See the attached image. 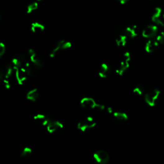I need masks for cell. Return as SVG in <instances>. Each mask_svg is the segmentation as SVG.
I'll use <instances>...</instances> for the list:
<instances>
[{
    "instance_id": "cell-4",
    "label": "cell",
    "mask_w": 164,
    "mask_h": 164,
    "mask_svg": "<svg viewBox=\"0 0 164 164\" xmlns=\"http://www.w3.org/2000/svg\"><path fill=\"white\" fill-rule=\"evenodd\" d=\"M160 91L157 89L151 90L144 94V100L146 103L150 106H155L160 97Z\"/></svg>"
},
{
    "instance_id": "cell-17",
    "label": "cell",
    "mask_w": 164,
    "mask_h": 164,
    "mask_svg": "<svg viewBox=\"0 0 164 164\" xmlns=\"http://www.w3.org/2000/svg\"><path fill=\"white\" fill-rule=\"evenodd\" d=\"M39 91L37 89H33L28 91L26 94V99L31 102L36 101L39 97Z\"/></svg>"
},
{
    "instance_id": "cell-22",
    "label": "cell",
    "mask_w": 164,
    "mask_h": 164,
    "mask_svg": "<svg viewBox=\"0 0 164 164\" xmlns=\"http://www.w3.org/2000/svg\"><path fill=\"white\" fill-rule=\"evenodd\" d=\"M39 8V4L37 2H32L30 4H29L26 7V13L28 14H30L35 12Z\"/></svg>"
},
{
    "instance_id": "cell-1",
    "label": "cell",
    "mask_w": 164,
    "mask_h": 164,
    "mask_svg": "<svg viewBox=\"0 0 164 164\" xmlns=\"http://www.w3.org/2000/svg\"><path fill=\"white\" fill-rule=\"evenodd\" d=\"M14 72H15V71L11 63L7 64L0 71V78L2 80L7 89H10L11 88V85H12L11 77H12Z\"/></svg>"
},
{
    "instance_id": "cell-7",
    "label": "cell",
    "mask_w": 164,
    "mask_h": 164,
    "mask_svg": "<svg viewBox=\"0 0 164 164\" xmlns=\"http://www.w3.org/2000/svg\"><path fill=\"white\" fill-rule=\"evenodd\" d=\"M158 28L156 25H149L146 26L142 32V35L146 39H153L155 38L158 35Z\"/></svg>"
},
{
    "instance_id": "cell-25",
    "label": "cell",
    "mask_w": 164,
    "mask_h": 164,
    "mask_svg": "<svg viewBox=\"0 0 164 164\" xmlns=\"http://www.w3.org/2000/svg\"><path fill=\"white\" fill-rule=\"evenodd\" d=\"M6 45L3 42L0 43V57L4 56V54L6 53Z\"/></svg>"
},
{
    "instance_id": "cell-26",
    "label": "cell",
    "mask_w": 164,
    "mask_h": 164,
    "mask_svg": "<svg viewBox=\"0 0 164 164\" xmlns=\"http://www.w3.org/2000/svg\"><path fill=\"white\" fill-rule=\"evenodd\" d=\"M117 1L121 4H125L129 1V0H117Z\"/></svg>"
},
{
    "instance_id": "cell-29",
    "label": "cell",
    "mask_w": 164,
    "mask_h": 164,
    "mask_svg": "<svg viewBox=\"0 0 164 164\" xmlns=\"http://www.w3.org/2000/svg\"><path fill=\"white\" fill-rule=\"evenodd\" d=\"M163 164H164V163H163Z\"/></svg>"
},
{
    "instance_id": "cell-11",
    "label": "cell",
    "mask_w": 164,
    "mask_h": 164,
    "mask_svg": "<svg viewBox=\"0 0 164 164\" xmlns=\"http://www.w3.org/2000/svg\"><path fill=\"white\" fill-rule=\"evenodd\" d=\"M28 74L23 68L15 70L16 80L19 85H23L28 79Z\"/></svg>"
},
{
    "instance_id": "cell-24",
    "label": "cell",
    "mask_w": 164,
    "mask_h": 164,
    "mask_svg": "<svg viewBox=\"0 0 164 164\" xmlns=\"http://www.w3.org/2000/svg\"><path fill=\"white\" fill-rule=\"evenodd\" d=\"M133 92L137 96H141L144 94V88L141 85L136 86L133 90Z\"/></svg>"
},
{
    "instance_id": "cell-2",
    "label": "cell",
    "mask_w": 164,
    "mask_h": 164,
    "mask_svg": "<svg viewBox=\"0 0 164 164\" xmlns=\"http://www.w3.org/2000/svg\"><path fill=\"white\" fill-rule=\"evenodd\" d=\"M131 61V55L129 52H125L115 69L116 73L119 76H123L129 69Z\"/></svg>"
},
{
    "instance_id": "cell-13",
    "label": "cell",
    "mask_w": 164,
    "mask_h": 164,
    "mask_svg": "<svg viewBox=\"0 0 164 164\" xmlns=\"http://www.w3.org/2000/svg\"><path fill=\"white\" fill-rule=\"evenodd\" d=\"M26 61L27 60L26 59L25 55H24V54H21V55L13 59L10 63L12 64V67L14 68L15 71L17 69L23 68Z\"/></svg>"
},
{
    "instance_id": "cell-27",
    "label": "cell",
    "mask_w": 164,
    "mask_h": 164,
    "mask_svg": "<svg viewBox=\"0 0 164 164\" xmlns=\"http://www.w3.org/2000/svg\"><path fill=\"white\" fill-rule=\"evenodd\" d=\"M161 35H162V37L163 38V39H164V31H162V32H160V34Z\"/></svg>"
},
{
    "instance_id": "cell-15",
    "label": "cell",
    "mask_w": 164,
    "mask_h": 164,
    "mask_svg": "<svg viewBox=\"0 0 164 164\" xmlns=\"http://www.w3.org/2000/svg\"><path fill=\"white\" fill-rule=\"evenodd\" d=\"M160 44L157 40L156 38L149 39L145 45V50L147 53H151L154 52L159 46Z\"/></svg>"
},
{
    "instance_id": "cell-18",
    "label": "cell",
    "mask_w": 164,
    "mask_h": 164,
    "mask_svg": "<svg viewBox=\"0 0 164 164\" xmlns=\"http://www.w3.org/2000/svg\"><path fill=\"white\" fill-rule=\"evenodd\" d=\"M124 34L130 39H134L138 35L137 27L136 26H128L125 29Z\"/></svg>"
},
{
    "instance_id": "cell-8",
    "label": "cell",
    "mask_w": 164,
    "mask_h": 164,
    "mask_svg": "<svg viewBox=\"0 0 164 164\" xmlns=\"http://www.w3.org/2000/svg\"><path fill=\"white\" fill-rule=\"evenodd\" d=\"M28 56L30 62L37 68H41L43 66V62L38 56L37 53L33 49H30L28 52Z\"/></svg>"
},
{
    "instance_id": "cell-3",
    "label": "cell",
    "mask_w": 164,
    "mask_h": 164,
    "mask_svg": "<svg viewBox=\"0 0 164 164\" xmlns=\"http://www.w3.org/2000/svg\"><path fill=\"white\" fill-rule=\"evenodd\" d=\"M97 124L96 120L92 117H86L77 124V128L82 132H87L94 128Z\"/></svg>"
},
{
    "instance_id": "cell-6",
    "label": "cell",
    "mask_w": 164,
    "mask_h": 164,
    "mask_svg": "<svg viewBox=\"0 0 164 164\" xmlns=\"http://www.w3.org/2000/svg\"><path fill=\"white\" fill-rule=\"evenodd\" d=\"M94 160L99 164H108L110 161V155L104 150H97L93 154Z\"/></svg>"
},
{
    "instance_id": "cell-10",
    "label": "cell",
    "mask_w": 164,
    "mask_h": 164,
    "mask_svg": "<svg viewBox=\"0 0 164 164\" xmlns=\"http://www.w3.org/2000/svg\"><path fill=\"white\" fill-rule=\"evenodd\" d=\"M97 103L91 97H84L80 100V105L83 108L89 110H96Z\"/></svg>"
},
{
    "instance_id": "cell-23",
    "label": "cell",
    "mask_w": 164,
    "mask_h": 164,
    "mask_svg": "<svg viewBox=\"0 0 164 164\" xmlns=\"http://www.w3.org/2000/svg\"><path fill=\"white\" fill-rule=\"evenodd\" d=\"M32 149L30 147H25L22 149L20 156L21 158H26L32 154Z\"/></svg>"
},
{
    "instance_id": "cell-14",
    "label": "cell",
    "mask_w": 164,
    "mask_h": 164,
    "mask_svg": "<svg viewBox=\"0 0 164 164\" xmlns=\"http://www.w3.org/2000/svg\"><path fill=\"white\" fill-rule=\"evenodd\" d=\"M34 119L38 124L42 126H46V127L51 121V119L48 116L45 114H38L35 115L34 117Z\"/></svg>"
},
{
    "instance_id": "cell-9",
    "label": "cell",
    "mask_w": 164,
    "mask_h": 164,
    "mask_svg": "<svg viewBox=\"0 0 164 164\" xmlns=\"http://www.w3.org/2000/svg\"><path fill=\"white\" fill-rule=\"evenodd\" d=\"M163 12L161 8L157 7L155 9L154 13L151 17V19L153 23L157 26H164V18H163Z\"/></svg>"
},
{
    "instance_id": "cell-5",
    "label": "cell",
    "mask_w": 164,
    "mask_h": 164,
    "mask_svg": "<svg viewBox=\"0 0 164 164\" xmlns=\"http://www.w3.org/2000/svg\"><path fill=\"white\" fill-rule=\"evenodd\" d=\"M72 46V44L69 41H66L64 40H61L59 41L54 48L51 49L49 57L51 58H54L57 56V54L61 51H64L71 48Z\"/></svg>"
},
{
    "instance_id": "cell-19",
    "label": "cell",
    "mask_w": 164,
    "mask_h": 164,
    "mask_svg": "<svg viewBox=\"0 0 164 164\" xmlns=\"http://www.w3.org/2000/svg\"><path fill=\"white\" fill-rule=\"evenodd\" d=\"M45 30V26L44 25L39 23V22H34L32 23L30 26V30L34 34H39Z\"/></svg>"
},
{
    "instance_id": "cell-20",
    "label": "cell",
    "mask_w": 164,
    "mask_h": 164,
    "mask_svg": "<svg viewBox=\"0 0 164 164\" xmlns=\"http://www.w3.org/2000/svg\"><path fill=\"white\" fill-rule=\"evenodd\" d=\"M112 115L113 117L117 119V121H126L128 119V115L123 112L121 111H117V110H114L113 112L112 113Z\"/></svg>"
},
{
    "instance_id": "cell-16",
    "label": "cell",
    "mask_w": 164,
    "mask_h": 164,
    "mask_svg": "<svg viewBox=\"0 0 164 164\" xmlns=\"http://www.w3.org/2000/svg\"><path fill=\"white\" fill-rule=\"evenodd\" d=\"M109 73H110V67L106 63H103L101 64L100 67L98 70V75L101 78H106Z\"/></svg>"
},
{
    "instance_id": "cell-12",
    "label": "cell",
    "mask_w": 164,
    "mask_h": 164,
    "mask_svg": "<svg viewBox=\"0 0 164 164\" xmlns=\"http://www.w3.org/2000/svg\"><path fill=\"white\" fill-rule=\"evenodd\" d=\"M63 128V124L59 121H51L46 126V129L49 134H55L62 130Z\"/></svg>"
},
{
    "instance_id": "cell-21",
    "label": "cell",
    "mask_w": 164,
    "mask_h": 164,
    "mask_svg": "<svg viewBox=\"0 0 164 164\" xmlns=\"http://www.w3.org/2000/svg\"><path fill=\"white\" fill-rule=\"evenodd\" d=\"M128 37L125 35H120L115 39V43L119 47H124L128 42Z\"/></svg>"
},
{
    "instance_id": "cell-28",
    "label": "cell",
    "mask_w": 164,
    "mask_h": 164,
    "mask_svg": "<svg viewBox=\"0 0 164 164\" xmlns=\"http://www.w3.org/2000/svg\"><path fill=\"white\" fill-rule=\"evenodd\" d=\"M37 1H42V0H37Z\"/></svg>"
}]
</instances>
